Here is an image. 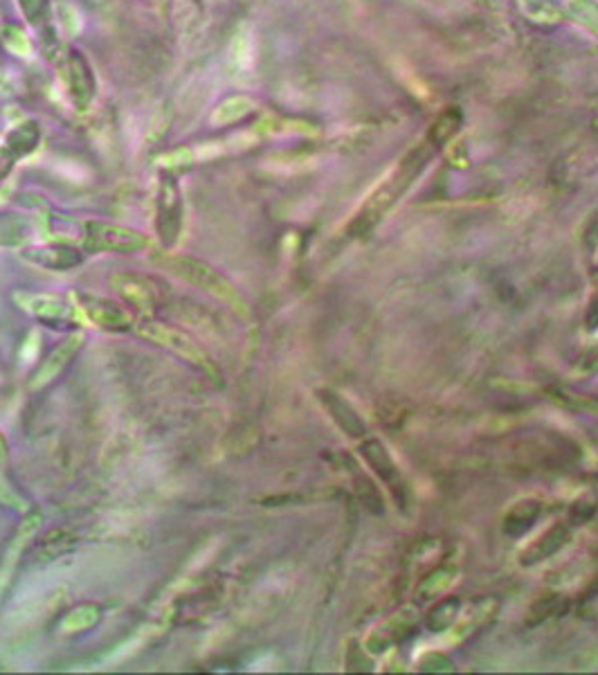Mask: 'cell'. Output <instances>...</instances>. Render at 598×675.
I'll return each instance as SVG.
<instances>
[{"label": "cell", "instance_id": "cell-1", "mask_svg": "<svg viewBox=\"0 0 598 675\" xmlns=\"http://www.w3.org/2000/svg\"><path fill=\"white\" fill-rule=\"evenodd\" d=\"M437 149H439L437 144L428 138V142L419 144V147L407 153V156L398 162V167L392 171V174H389L385 183L376 189L374 196L362 205L356 221L351 223V232L365 234L374 228V225L398 203V198H401L407 189L412 187L414 178L421 176V171L428 167V162Z\"/></svg>", "mask_w": 598, "mask_h": 675}, {"label": "cell", "instance_id": "cell-2", "mask_svg": "<svg viewBox=\"0 0 598 675\" xmlns=\"http://www.w3.org/2000/svg\"><path fill=\"white\" fill-rule=\"evenodd\" d=\"M158 264L165 270H169L171 275L183 279V282L201 288V291L207 295H212L214 300L228 304L230 309H234L237 313L248 311L246 300H243L241 293L234 288L230 279L225 277L221 270H216L214 266L207 264V261L167 250V255L160 257Z\"/></svg>", "mask_w": 598, "mask_h": 675}, {"label": "cell", "instance_id": "cell-3", "mask_svg": "<svg viewBox=\"0 0 598 675\" xmlns=\"http://www.w3.org/2000/svg\"><path fill=\"white\" fill-rule=\"evenodd\" d=\"M54 68L68 93V99L75 111L86 113L97 97V79L90 61L79 50L63 48L54 52Z\"/></svg>", "mask_w": 598, "mask_h": 675}, {"label": "cell", "instance_id": "cell-4", "mask_svg": "<svg viewBox=\"0 0 598 675\" xmlns=\"http://www.w3.org/2000/svg\"><path fill=\"white\" fill-rule=\"evenodd\" d=\"M185 223V201L174 171L165 169L158 183L156 196V232L165 250H174L180 241Z\"/></svg>", "mask_w": 598, "mask_h": 675}, {"label": "cell", "instance_id": "cell-5", "mask_svg": "<svg viewBox=\"0 0 598 675\" xmlns=\"http://www.w3.org/2000/svg\"><path fill=\"white\" fill-rule=\"evenodd\" d=\"M135 331H138V336H142L144 340H149L153 342V345L171 351V354L180 356L183 360H187V363L207 369V372H214V365H212L210 356L205 354V349L183 329L171 327V324L158 322V320H142V322H135Z\"/></svg>", "mask_w": 598, "mask_h": 675}, {"label": "cell", "instance_id": "cell-6", "mask_svg": "<svg viewBox=\"0 0 598 675\" xmlns=\"http://www.w3.org/2000/svg\"><path fill=\"white\" fill-rule=\"evenodd\" d=\"M149 237L140 230L106 221L84 223V246L88 252H117V255H133L149 248Z\"/></svg>", "mask_w": 598, "mask_h": 675}, {"label": "cell", "instance_id": "cell-7", "mask_svg": "<svg viewBox=\"0 0 598 675\" xmlns=\"http://www.w3.org/2000/svg\"><path fill=\"white\" fill-rule=\"evenodd\" d=\"M111 288L124 304L133 306L142 313H153L162 304V282L151 275L142 273H115L111 277Z\"/></svg>", "mask_w": 598, "mask_h": 675}, {"label": "cell", "instance_id": "cell-8", "mask_svg": "<svg viewBox=\"0 0 598 675\" xmlns=\"http://www.w3.org/2000/svg\"><path fill=\"white\" fill-rule=\"evenodd\" d=\"M77 309L90 324H93V327L102 329V331L120 333V331L135 329L133 313L120 302L106 300V297L79 295Z\"/></svg>", "mask_w": 598, "mask_h": 675}, {"label": "cell", "instance_id": "cell-9", "mask_svg": "<svg viewBox=\"0 0 598 675\" xmlns=\"http://www.w3.org/2000/svg\"><path fill=\"white\" fill-rule=\"evenodd\" d=\"M84 340H86L84 331H75L70 333L68 338H63L32 372L30 390H43V387H48L52 381H57L63 374V369L70 365V360L77 356V351L84 345Z\"/></svg>", "mask_w": 598, "mask_h": 675}, {"label": "cell", "instance_id": "cell-10", "mask_svg": "<svg viewBox=\"0 0 598 675\" xmlns=\"http://www.w3.org/2000/svg\"><path fill=\"white\" fill-rule=\"evenodd\" d=\"M14 304L23 313L32 315V318L43 320V322L70 320L79 313L77 304H72L70 297H61V295H52V293H30V291L14 293Z\"/></svg>", "mask_w": 598, "mask_h": 675}, {"label": "cell", "instance_id": "cell-11", "mask_svg": "<svg viewBox=\"0 0 598 675\" xmlns=\"http://www.w3.org/2000/svg\"><path fill=\"white\" fill-rule=\"evenodd\" d=\"M21 257L27 264L61 273V270L77 268L84 261V252L72 246H61V243H41V246L30 243V246L21 248Z\"/></svg>", "mask_w": 598, "mask_h": 675}, {"label": "cell", "instance_id": "cell-12", "mask_svg": "<svg viewBox=\"0 0 598 675\" xmlns=\"http://www.w3.org/2000/svg\"><path fill=\"white\" fill-rule=\"evenodd\" d=\"M39 522H41L39 513H30V516H27L21 522V527H18V531L14 534L12 543H9V547L5 549L3 561H0V597H3V592L7 590L9 581H12V576L16 572V565H18V558L23 556L25 547L30 545V540L34 538L36 529H39Z\"/></svg>", "mask_w": 598, "mask_h": 675}, {"label": "cell", "instance_id": "cell-13", "mask_svg": "<svg viewBox=\"0 0 598 675\" xmlns=\"http://www.w3.org/2000/svg\"><path fill=\"white\" fill-rule=\"evenodd\" d=\"M39 225L27 214L0 212V248L21 250L36 239Z\"/></svg>", "mask_w": 598, "mask_h": 675}, {"label": "cell", "instance_id": "cell-14", "mask_svg": "<svg viewBox=\"0 0 598 675\" xmlns=\"http://www.w3.org/2000/svg\"><path fill=\"white\" fill-rule=\"evenodd\" d=\"M320 394H322L320 399H322V403L326 405V410L331 412V417H333L335 421H338V426H340L342 430H347L349 435H353V437L365 435V432H367L365 421H362V419L358 417L356 410H353L351 405H349L347 401H344L340 394L326 392V390L320 392Z\"/></svg>", "mask_w": 598, "mask_h": 675}, {"label": "cell", "instance_id": "cell-15", "mask_svg": "<svg viewBox=\"0 0 598 675\" xmlns=\"http://www.w3.org/2000/svg\"><path fill=\"white\" fill-rule=\"evenodd\" d=\"M41 144V124L34 120H25L16 124L12 131L5 135V147L14 153L16 160L25 158L39 149Z\"/></svg>", "mask_w": 598, "mask_h": 675}, {"label": "cell", "instance_id": "cell-16", "mask_svg": "<svg viewBox=\"0 0 598 675\" xmlns=\"http://www.w3.org/2000/svg\"><path fill=\"white\" fill-rule=\"evenodd\" d=\"M255 108H257L255 99H250L246 95H230L214 106V111L210 115V124L212 126L237 124L243 120V117H248L252 111H255Z\"/></svg>", "mask_w": 598, "mask_h": 675}, {"label": "cell", "instance_id": "cell-17", "mask_svg": "<svg viewBox=\"0 0 598 675\" xmlns=\"http://www.w3.org/2000/svg\"><path fill=\"white\" fill-rule=\"evenodd\" d=\"M99 619H102V608L95 606V603H84V606H77L75 610H70L68 615L61 619L59 628L63 635H77V633H84V630L97 626Z\"/></svg>", "mask_w": 598, "mask_h": 675}, {"label": "cell", "instance_id": "cell-18", "mask_svg": "<svg viewBox=\"0 0 598 675\" xmlns=\"http://www.w3.org/2000/svg\"><path fill=\"white\" fill-rule=\"evenodd\" d=\"M362 457H365L367 464L394 489V477H398V468L394 464V459L389 457L387 448L380 444V441L371 439L367 444H362Z\"/></svg>", "mask_w": 598, "mask_h": 675}, {"label": "cell", "instance_id": "cell-19", "mask_svg": "<svg viewBox=\"0 0 598 675\" xmlns=\"http://www.w3.org/2000/svg\"><path fill=\"white\" fill-rule=\"evenodd\" d=\"M52 21L59 27L63 39H75L79 36L84 21H81L79 9L70 3V0H54L52 3Z\"/></svg>", "mask_w": 598, "mask_h": 675}, {"label": "cell", "instance_id": "cell-20", "mask_svg": "<svg viewBox=\"0 0 598 675\" xmlns=\"http://www.w3.org/2000/svg\"><path fill=\"white\" fill-rule=\"evenodd\" d=\"M540 516V504L527 500V502H520L515 504L511 509L509 516H506V534L511 536H522L524 531H529L533 527V522Z\"/></svg>", "mask_w": 598, "mask_h": 675}, {"label": "cell", "instance_id": "cell-21", "mask_svg": "<svg viewBox=\"0 0 598 675\" xmlns=\"http://www.w3.org/2000/svg\"><path fill=\"white\" fill-rule=\"evenodd\" d=\"M567 543V529L565 527H554L549 531L547 536H542L536 545L529 549V558L524 554V563H536L542 561V558L551 556L554 552H558L560 547Z\"/></svg>", "mask_w": 598, "mask_h": 675}, {"label": "cell", "instance_id": "cell-22", "mask_svg": "<svg viewBox=\"0 0 598 675\" xmlns=\"http://www.w3.org/2000/svg\"><path fill=\"white\" fill-rule=\"evenodd\" d=\"M0 41H3L7 52L16 54V57H30L32 54L30 36L18 23H5L0 27Z\"/></svg>", "mask_w": 598, "mask_h": 675}, {"label": "cell", "instance_id": "cell-23", "mask_svg": "<svg viewBox=\"0 0 598 675\" xmlns=\"http://www.w3.org/2000/svg\"><path fill=\"white\" fill-rule=\"evenodd\" d=\"M16 3L25 21L32 27H36V30H41V27H45L52 21L50 0H16Z\"/></svg>", "mask_w": 598, "mask_h": 675}, {"label": "cell", "instance_id": "cell-24", "mask_svg": "<svg viewBox=\"0 0 598 675\" xmlns=\"http://www.w3.org/2000/svg\"><path fill=\"white\" fill-rule=\"evenodd\" d=\"M0 502L7 504V507H25V502L21 495H18L12 486H9L3 477H0Z\"/></svg>", "mask_w": 598, "mask_h": 675}, {"label": "cell", "instance_id": "cell-25", "mask_svg": "<svg viewBox=\"0 0 598 675\" xmlns=\"http://www.w3.org/2000/svg\"><path fill=\"white\" fill-rule=\"evenodd\" d=\"M14 162H16V156L5 147V142H3V147H0V183H3V180L9 176V171L14 169Z\"/></svg>", "mask_w": 598, "mask_h": 675}, {"label": "cell", "instance_id": "cell-26", "mask_svg": "<svg viewBox=\"0 0 598 675\" xmlns=\"http://www.w3.org/2000/svg\"><path fill=\"white\" fill-rule=\"evenodd\" d=\"M7 453H9V450H7V441H5V437H3V432H0V466H3V464L7 462Z\"/></svg>", "mask_w": 598, "mask_h": 675}, {"label": "cell", "instance_id": "cell-27", "mask_svg": "<svg viewBox=\"0 0 598 675\" xmlns=\"http://www.w3.org/2000/svg\"><path fill=\"white\" fill-rule=\"evenodd\" d=\"M3 142H5V140H3V138H0V147H3Z\"/></svg>", "mask_w": 598, "mask_h": 675}, {"label": "cell", "instance_id": "cell-28", "mask_svg": "<svg viewBox=\"0 0 598 675\" xmlns=\"http://www.w3.org/2000/svg\"><path fill=\"white\" fill-rule=\"evenodd\" d=\"M0 383H3V374H0Z\"/></svg>", "mask_w": 598, "mask_h": 675}]
</instances>
